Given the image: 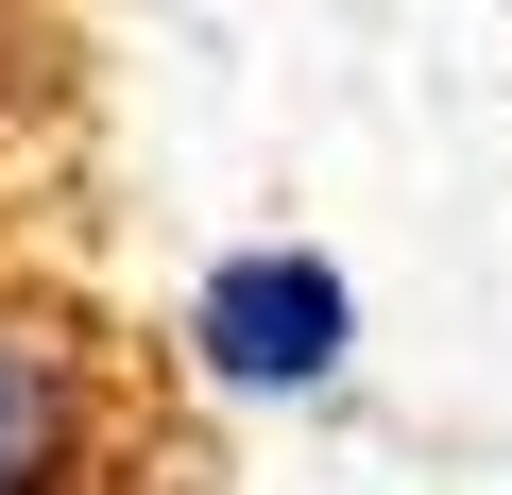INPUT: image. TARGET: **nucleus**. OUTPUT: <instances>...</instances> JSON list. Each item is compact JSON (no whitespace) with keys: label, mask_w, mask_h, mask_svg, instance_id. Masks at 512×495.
<instances>
[{"label":"nucleus","mask_w":512,"mask_h":495,"mask_svg":"<svg viewBox=\"0 0 512 495\" xmlns=\"http://www.w3.org/2000/svg\"><path fill=\"white\" fill-rule=\"evenodd\" d=\"M171 359L205 393H239V410H325L359 376V274L325 257V239H239V257L188 274Z\"/></svg>","instance_id":"obj_1"},{"label":"nucleus","mask_w":512,"mask_h":495,"mask_svg":"<svg viewBox=\"0 0 512 495\" xmlns=\"http://www.w3.org/2000/svg\"><path fill=\"white\" fill-rule=\"evenodd\" d=\"M137 461V376L120 342L35 291V274H0V495H120Z\"/></svg>","instance_id":"obj_2"},{"label":"nucleus","mask_w":512,"mask_h":495,"mask_svg":"<svg viewBox=\"0 0 512 495\" xmlns=\"http://www.w3.org/2000/svg\"><path fill=\"white\" fill-rule=\"evenodd\" d=\"M0 18H18V0H0Z\"/></svg>","instance_id":"obj_3"}]
</instances>
